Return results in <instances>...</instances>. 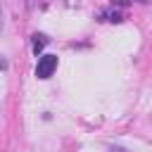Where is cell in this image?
I'll use <instances>...</instances> for the list:
<instances>
[{"label": "cell", "mask_w": 152, "mask_h": 152, "mask_svg": "<svg viewBox=\"0 0 152 152\" xmlns=\"http://www.w3.org/2000/svg\"><path fill=\"white\" fill-rule=\"evenodd\" d=\"M0 28H2V12H0Z\"/></svg>", "instance_id": "7"}, {"label": "cell", "mask_w": 152, "mask_h": 152, "mask_svg": "<svg viewBox=\"0 0 152 152\" xmlns=\"http://www.w3.org/2000/svg\"><path fill=\"white\" fill-rule=\"evenodd\" d=\"M107 17H109V21H114V24H119V21H121V14H119L116 10H114V12H109Z\"/></svg>", "instance_id": "3"}, {"label": "cell", "mask_w": 152, "mask_h": 152, "mask_svg": "<svg viewBox=\"0 0 152 152\" xmlns=\"http://www.w3.org/2000/svg\"><path fill=\"white\" fill-rule=\"evenodd\" d=\"M28 5H33V0H28Z\"/></svg>", "instance_id": "8"}, {"label": "cell", "mask_w": 152, "mask_h": 152, "mask_svg": "<svg viewBox=\"0 0 152 152\" xmlns=\"http://www.w3.org/2000/svg\"><path fill=\"white\" fill-rule=\"evenodd\" d=\"M5 66H7V62H5L2 57H0V69H5Z\"/></svg>", "instance_id": "6"}, {"label": "cell", "mask_w": 152, "mask_h": 152, "mask_svg": "<svg viewBox=\"0 0 152 152\" xmlns=\"http://www.w3.org/2000/svg\"><path fill=\"white\" fill-rule=\"evenodd\" d=\"M45 43H48V38H45L43 33H36V36H33V52L38 55V52L45 48Z\"/></svg>", "instance_id": "2"}, {"label": "cell", "mask_w": 152, "mask_h": 152, "mask_svg": "<svg viewBox=\"0 0 152 152\" xmlns=\"http://www.w3.org/2000/svg\"><path fill=\"white\" fill-rule=\"evenodd\" d=\"M109 152H128V150H124V147H109Z\"/></svg>", "instance_id": "4"}, {"label": "cell", "mask_w": 152, "mask_h": 152, "mask_svg": "<svg viewBox=\"0 0 152 152\" xmlns=\"http://www.w3.org/2000/svg\"><path fill=\"white\" fill-rule=\"evenodd\" d=\"M112 2H116V5H121V7L126 5V0H112Z\"/></svg>", "instance_id": "5"}, {"label": "cell", "mask_w": 152, "mask_h": 152, "mask_svg": "<svg viewBox=\"0 0 152 152\" xmlns=\"http://www.w3.org/2000/svg\"><path fill=\"white\" fill-rule=\"evenodd\" d=\"M55 69H57V55H43L36 64V76L38 78H50Z\"/></svg>", "instance_id": "1"}]
</instances>
